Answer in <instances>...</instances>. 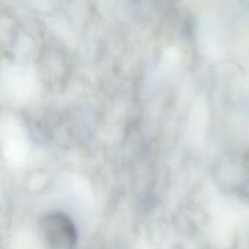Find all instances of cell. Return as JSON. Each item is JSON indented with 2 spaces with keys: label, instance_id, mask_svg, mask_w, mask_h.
Masks as SVG:
<instances>
[{
  "label": "cell",
  "instance_id": "1",
  "mask_svg": "<svg viewBox=\"0 0 249 249\" xmlns=\"http://www.w3.org/2000/svg\"><path fill=\"white\" fill-rule=\"evenodd\" d=\"M41 235L48 249H73L77 241V232L70 217L64 213H48L39 223Z\"/></svg>",
  "mask_w": 249,
  "mask_h": 249
}]
</instances>
